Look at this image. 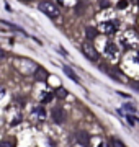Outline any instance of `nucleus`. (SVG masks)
<instances>
[{"label": "nucleus", "instance_id": "obj_1", "mask_svg": "<svg viewBox=\"0 0 139 147\" xmlns=\"http://www.w3.org/2000/svg\"><path fill=\"white\" fill-rule=\"evenodd\" d=\"M39 10L43 11L44 15L51 16V18L59 16V8L54 5L53 2H41V3H39Z\"/></svg>", "mask_w": 139, "mask_h": 147}, {"label": "nucleus", "instance_id": "obj_2", "mask_svg": "<svg viewBox=\"0 0 139 147\" xmlns=\"http://www.w3.org/2000/svg\"><path fill=\"white\" fill-rule=\"evenodd\" d=\"M103 54L107 56L108 59H118V54H119V49H118V44H115L113 41H107L105 46H103Z\"/></svg>", "mask_w": 139, "mask_h": 147}, {"label": "nucleus", "instance_id": "obj_3", "mask_svg": "<svg viewBox=\"0 0 139 147\" xmlns=\"http://www.w3.org/2000/svg\"><path fill=\"white\" fill-rule=\"evenodd\" d=\"M100 31L105 34H113L118 31V21L115 20H108V21H102L100 23Z\"/></svg>", "mask_w": 139, "mask_h": 147}, {"label": "nucleus", "instance_id": "obj_4", "mask_svg": "<svg viewBox=\"0 0 139 147\" xmlns=\"http://www.w3.org/2000/svg\"><path fill=\"white\" fill-rule=\"evenodd\" d=\"M51 116H53L54 123H57V124L64 123V121H65V111H64V108H62V106H56V108H53Z\"/></svg>", "mask_w": 139, "mask_h": 147}, {"label": "nucleus", "instance_id": "obj_5", "mask_svg": "<svg viewBox=\"0 0 139 147\" xmlns=\"http://www.w3.org/2000/svg\"><path fill=\"white\" fill-rule=\"evenodd\" d=\"M82 51H84V54H85L90 61H96V59H98V53L95 51V47L92 46V44H88V42H85V44L82 46Z\"/></svg>", "mask_w": 139, "mask_h": 147}, {"label": "nucleus", "instance_id": "obj_6", "mask_svg": "<svg viewBox=\"0 0 139 147\" xmlns=\"http://www.w3.org/2000/svg\"><path fill=\"white\" fill-rule=\"evenodd\" d=\"M75 139H77V142H79L80 146H84V147L90 146V136H88V132H85V131H77Z\"/></svg>", "mask_w": 139, "mask_h": 147}, {"label": "nucleus", "instance_id": "obj_7", "mask_svg": "<svg viewBox=\"0 0 139 147\" xmlns=\"http://www.w3.org/2000/svg\"><path fill=\"white\" fill-rule=\"evenodd\" d=\"M46 77H48V72H46V69L38 67L36 70H34V79H36V80H39V82H44V80H46Z\"/></svg>", "mask_w": 139, "mask_h": 147}, {"label": "nucleus", "instance_id": "obj_8", "mask_svg": "<svg viewBox=\"0 0 139 147\" xmlns=\"http://www.w3.org/2000/svg\"><path fill=\"white\" fill-rule=\"evenodd\" d=\"M33 115L34 116H38V118H39V119H44V118H46V111H44V108L41 105L39 106H36V108H33V111H31Z\"/></svg>", "mask_w": 139, "mask_h": 147}, {"label": "nucleus", "instance_id": "obj_9", "mask_svg": "<svg viewBox=\"0 0 139 147\" xmlns=\"http://www.w3.org/2000/svg\"><path fill=\"white\" fill-rule=\"evenodd\" d=\"M64 74L69 77V79H72L74 82H79V77H77V74L72 70V69L69 67V65H64Z\"/></svg>", "mask_w": 139, "mask_h": 147}, {"label": "nucleus", "instance_id": "obj_10", "mask_svg": "<svg viewBox=\"0 0 139 147\" xmlns=\"http://www.w3.org/2000/svg\"><path fill=\"white\" fill-rule=\"evenodd\" d=\"M54 98V93L49 92V90H44L43 95H41V103H49V101Z\"/></svg>", "mask_w": 139, "mask_h": 147}, {"label": "nucleus", "instance_id": "obj_11", "mask_svg": "<svg viewBox=\"0 0 139 147\" xmlns=\"http://www.w3.org/2000/svg\"><path fill=\"white\" fill-rule=\"evenodd\" d=\"M85 33H87V38H88V39H93V38H96V34H98V31L92 26H87Z\"/></svg>", "mask_w": 139, "mask_h": 147}, {"label": "nucleus", "instance_id": "obj_12", "mask_svg": "<svg viewBox=\"0 0 139 147\" xmlns=\"http://www.w3.org/2000/svg\"><path fill=\"white\" fill-rule=\"evenodd\" d=\"M56 95H57L59 98H65V96H67V90L61 87V88H57V90H56Z\"/></svg>", "mask_w": 139, "mask_h": 147}, {"label": "nucleus", "instance_id": "obj_13", "mask_svg": "<svg viewBox=\"0 0 139 147\" xmlns=\"http://www.w3.org/2000/svg\"><path fill=\"white\" fill-rule=\"evenodd\" d=\"M111 142H113V147H124V146H123V142L119 141V139H116V137H113Z\"/></svg>", "mask_w": 139, "mask_h": 147}, {"label": "nucleus", "instance_id": "obj_14", "mask_svg": "<svg viewBox=\"0 0 139 147\" xmlns=\"http://www.w3.org/2000/svg\"><path fill=\"white\" fill-rule=\"evenodd\" d=\"M59 3H62V5H65V7H70V5L75 3V0H59Z\"/></svg>", "mask_w": 139, "mask_h": 147}, {"label": "nucleus", "instance_id": "obj_15", "mask_svg": "<svg viewBox=\"0 0 139 147\" xmlns=\"http://www.w3.org/2000/svg\"><path fill=\"white\" fill-rule=\"evenodd\" d=\"M0 147H13V144L8 142V141H2L0 142Z\"/></svg>", "mask_w": 139, "mask_h": 147}, {"label": "nucleus", "instance_id": "obj_16", "mask_svg": "<svg viewBox=\"0 0 139 147\" xmlns=\"http://www.w3.org/2000/svg\"><path fill=\"white\" fill-rule=\"evenodd\" d=\"M134 59H136V62L139 64V51H138V53H134Z\"/></svg>", "mask_w": 139, "mask_h": 147}, {"label": "nucleus", "instance_id": "obj_17", "mask_svg": "<svg viewBox=\"0 0 139 147\" xmlns=\"http://www.w3.org/2000/svg\"><path fill=\"white\" fill-rule=\"evenodd\" d=\"M98 147H110V144H107V142H100V146Z\"/></svg>", "mask_w": 139, "mask_h": 147}, {"label": "nucleus", "instance_id": "obj_18", "mask_svg": "<svg viewBox=\"0 0 139 147\" xmlns=\"http://www.w3.org/2000/svg\"><path fill=\"white\" fill-rule=\"evenodd\" d=\"M5 57V53H3V51H2V49H0V61H2V59Z\"/></svg>", "mask_w": 139, "mask_h": 147}, {"label": "nucleus", "instance_id": "obj_19", "mask_svg": "<svg viewBox=\"0 0 139 147\" xmlns=\"http://www.w3.org/2000/svg\"><path fill=\"white\" fill-rule=\"evenodd\" d=\"M126 110H131V111H134V106H133V105H126Z\"/></svg>", "mask_w": 139, "mask_h": 147}, {"label": "nucleus", "instance_id": "obj_20", "mask_svg": "<svg viewBox=\"0 0 139 147\" xmlns=\"http://www.w3.org/2000/svg\"><path fill=\"white\" fill-rule=\"evenodd\" d=\"M2 96H3V88L0 87V98H2Z\"/></svg>", "mask_w": 139, "mask_h": 147}, {"label": "nucleus", "instance_id": "obj_21", "mask_svg": "<svg viewBox=\"0 0 139 147\" xmlns=\"http://www.w3.org/2000/svg\"><path fill=\"white\" fill-rule=\"evenodd\" d=\"M25 2H26V0H25Z\"/></svg>", "mask_w": 139, "mask_h": 147}]
</instances>
